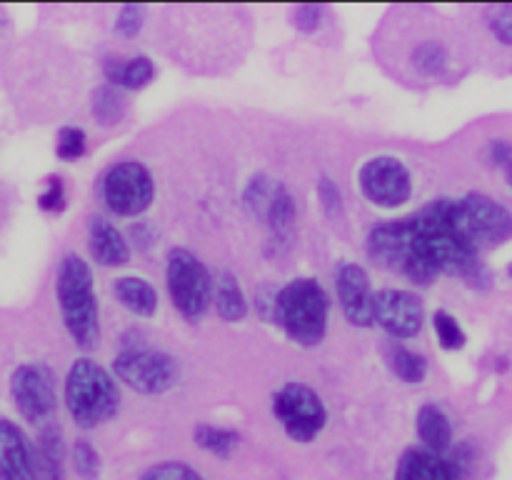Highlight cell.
Returning <instances> with one entry per match:
<instances>
[{"mask_svg":"<svg viewBox=\"0 0 512 480\" xmlns=\"http://www.w3.org/2000/svg\"><path fill=\"white\" fill-rule=\"evenodd\" d=\"M73 468L83 480H95L100 475V455L90 440H75Z\"/></svg>","mask_w":512,"mask_h":480,"instance_id":"32","label":"cell"},{"mask_svg":"<svg viewBox=\"0 0 512 480\" xmlns=\"http://www.w3.org/2000/svg\"><path fill=\"white\" fill-rule=\"evenodd\" d=\"M330 298L315 278H295L275 293L273 323L303 348L323 343L328 333Z\"/></svg>","mask_w":512,"mask_h":480,"instance_id":"4","label":"cell"},{"mask_svg":"<svg viewBox=\"0 0 512 480\" xmlns=\"http://www.w3.org/2000/svg\"><path fill=\"white\" fill-rule=\"evenodd\" d=\"M395 480H460V468L445 455L425 448H410L400 455Z\"/></svg>","mask_w":512,"mask_h":480,"instance_id":"17","label":"cell"},{"mask_svg":"<svg viewBox=\"0 0 512 480\" xmlns=\"http://www.w3.org/2000/svg\"><path fill=\"white\" fill-rule=\"evenodd\" d=\"M165 288L170 303L185 320L195 323L213 303L215 278L208 265L188 248H170L165 258Z\"/></svg>","mask_w":512,"mask_h":480,"instance_id":"5","label":"cell"},{"mask_svg":"<svg viewBox=\"0 0 512 480\" xmlns=\"http://www.w3.org/2000/svg\"><path fill=\"white\" fill-rule=\"evenodd\" d=\"M360 193L378 208H400L413 195V175L395 155H373L358 170Z\"/></svg>","mask_w":512,"mask_h":480,"instance_id":"10","label":"cell"},{"mask_svg":"<svg viewBox=\"0 0 512 480\" xmlns=\"http://www.w3.org/2000/svg\"><path fill=\"white\" fill-rule=\"evenodd\" d=\"M55 298L65 330L80 350H95L100 345V305L95 295L93 268L78 253L63 255L55 275Z\"/></svg>","mask_w":512,"mask_h":480,"instance_id":"2","label":"cell"},{"mask_svg":"<svg viewBox=\"0 0 512 480\" xmlns=\"http://www.w3.org/2000/svg\"><path fill=\"white\" fill-rule=\"evenodd\" d=\"M295 218H298V208H295L293 195H290V190L280 183L263 223L268 225L273 240H278V243H288L295 233Z\"/></svg>","mask_w":512,"mask_h":480,"instance_id":"24","label":"cell"},{"mask_svg":"<svg viewBox=\"0 0 512 480\" xmlns=\"http://www.w3.org/2000/svg\"><path fill=\"white\" fill-rule=\"evenodd\" d=\"M325 8L318 3H303L293 10V25L300 33H315L323 23Z\"/></svg>","mask_w":512,"mask_h":480,"instance_id":"36","label":"cell"},{"mask_svg":"<svg viewBox=\"0 0 512 480\" xmlns=\"http://www.w3.org/2000/svg\"><path fill=\"white\" fill-rule=\"evenodd\" d=\"M318 198L328 215H338L343 210V195H340V188L330 178H320Z\"/></svg>","mask_w":512,"mask_h":480,"instance_id":"37","label":"cell"},{"mask_svg":"<svg viewBox=\"0 0 512 480\" xmlns=\"http://www.w3.org/2000/svg\"><path fill=\"white\" fill-rule=\"evenodd\" d=\"M505 175H508V183H510V188H512V163L508 165V168H505Z\"/></svg>","mask_w":512,"mask_h":480,"instance_id":"39","label":"cell"},{"mask_svg":"<svg viewBox=\"0 0 512 480\" xmlns=\"http://www.w3.org/2000/svg\"><path fill=\"white\" fill-rule=\"evenodd\" d=\"M410 258L403 275L415 285H433L438 275H458L473 285L488 283L478 245L470 243L455 220V200H433L410 215Z\"/></svg>","mask_w":512,"mask_h":480,"instance_id":"1","label":"cell"},{"mask_svg":"<svg viewBox=\"0 0 512 480\" xmlns=\"http://www.w3.org/2000/svg\"><path fill=\"white\" fill-rule=\"evenodd\" d=\"M105 208L118 218H138L153 205L155 180L140 160H120L110 165L100 183Z\"/></svg>","mask_w":512,"mask_h":480,"instance_id":"8","label":"cell"},{"mask_svg":"<svg viewBox=\"0 0 512 480\" xmlns=\"http://www.w3.org/2000/svg\"><path fill=\"white\" fill-rule=\"evenodd\" d=\"M113 375L140 395H163L178 383L180 365L170 353L150 345H128L113 360Z\"/></svg>","mask_w":512,"mask_h":480,"instance_id":"6","label":"cell"},{"mask_svg":"<svg viewBox=\"0 0 512 480\" xmlns=\"http://www.w3.org/2000/svg\"><path fill=\"white\" fill-rule=\"evenodd\" d=\"M413 63L420 73L435 78V75H443L445 68H448V50H445V45L435 43V40H423L413 50Z\"/></svg>","mask_w":512,"mask_h":480,"instance_id":"29","label":"cell"},{"mask_svg":"<svg viewBox=\"0 0 512 480\" xmlns=\"http://www.w3.org/2000/svg\"><path fill=\"white\" fill-rule=\"evenodd\" d=\"M415 433L430 453L445 455L453 445V423H450L448 413L435 403L420 405L418 415H415Z\"/></svg>","mask_w":512,"mask_h":480,"instance_id":"19","label":"cell"},{"mask_svg":"<svg viewBox=\"0 0 512 480\" xmlns=\"http://www.w3.org/2000/svg\"><path fill=\"white\" fill-rule=\"evenodd\" d=\"M278 185H280L278 180L268 178V175H263V173L253 175V178H250V183L245 185L243 205L255 220H260V223H263L265 215H268V208H270V203H273V195H275V190H278Z\"/></svg>","mask_w":512,"mask_h":480,"instance_id":"27","label":"cell"},{"mask_svg":"<svg viewBox=\"0 0 512 480\" xmlns=\"http://www.w3.org/2000/svg\"><path fill=\"white\" fill-rule=\"evenodd\" d=\"M88 150V135L78 125H63L58 130V138H55V155L65 163H73L80 160Z\"/></svg>","mask_w":512,"mask_h":480,"instance_id":"30","label":"cell"},{"mask_svg":"<svg viewBox=\"0 0 512 480\" xmlns=\"http://www.w3.org/2000/svg\"><path fill=\"white\" fill-rule=\"evenodd\" d=\"M103 73L108 85L120 90H143L153 83L155 63L148 55H133V58H105Z\"/></svg>","mask_w":512,"mask_h":480,"instance_id":"20","label":"cell"},{"mask_svg":"<svg viewBox=\"0 0 512 480\" xmlns=\"http://www.w3.org/2000/svg\"><path fill=\"white\" fill-rule=\"evenodd\" d=\"M455 220L473 245H498L512 235V213L485 193H468L455 200Z\"/></svg>","mask_w":512,"mask_h":480,"instance_id":"11","label":"cell"},{"mask_svg":"<svg viewBox=\"0 0 512 480\" xmlns=\"http://www.w3.org/2000/svg\"><path fill=\"white\" fill-rule=\"evenodd\" d=\"M375 325L393 340H410L425 325V305L418 293L403 288H385L375 293Z\"/></svg>","mask_w":512,"mask_h":480,"instance_id":"12","label":"cell"},{"mask_svg":"<svg viewBox=\"0 0 512 480\" xmlns=\"http://www.w3.org/2000/svg\"><path fill=\"white\" fill-rule=\"evenodd\" d=\"M488 158H490V163L505 170L512 163V145L508 143V140H493L488 148Z\"/></svg>","mask_w":512,"mask_h":480,"instance_id":"38","label":"cell"},{"mask_svg":"<svg viewBox=\"0 0 512 480\" xmlns=\"http://www.w3.org/2000/svg\"><path fill=\"white\" fill-rule=\"evenodd\" d=\"M213 303H215V310H218V315L225 320V323H240V320L248 318V310H250L248 295H245L240 280L235 278L233 273H228V270L218 273V278H215Z\"/></svg>","mask_w":512,"mask_h":480,"instance_id":"22","label":"cell"},{"mask_svg":"<svg viewBox=\"0 0 512 480\" xmlns=\"http://www.w3.org/2000/svg\"><path fill=\"white\" fill-rule=\"evenodd\" d=\"M508 275L512 278V263H510V268H508Z\"/></svg>","mask_w":512,"mask_h":480,"instance_id":"40","label":"cell"},{"mask_svg":"<svg viewBox=\"0 0 512 480\" xmlns=\"http://www.w3.org/2000/svg\"><path fill=\"white\" fill-rule=\"evenodd\" d=\"M35 470L40 480H63L65 473V443L63 433L55 423H43L33 445Z\"/></svg>","mask_w":512,"mask_h":480,"instance_id":"18","label":"cell"},{"mask_svg":"<svg viewBox=\"0 0 512 480\" xmlns=\"http://www.w3.org/2000/svg\"><path fill=\"white\" fill-rule=\"evenodd\" d=\"M63 403L78 428L90 430L108 423L120 410L118 380L110 370L83 355L75 358L65 373Z\"/></svg>","mask_w":512,"mask_h":480,"instance_id":"3","label":"cell"},{"mask_svg":"<svg viewBox=\"0 0 512 480\" xmlns=\"http://www.w3.org/2000/svg\"><path fill=\"white\" fill-rule=\"evenodd\" d=\"M10 398L25 423L43 425L58 405L55 373L40 360L20 363L10 375Z\"/></svg>","mask_w":512,"mask_h":480,"instance_id":"9","label":"cell"},{"mask_svg":"<svg viewBox=\"0 0 512 480\" xmlns=\"http://www.w3.org/2000/svg\"><path fill=\"white\" fill-rule=\"evenodd\" d=\"M68 205V195H65V183L58 175H50L45 180V190L38 195V208L45 213H63Z\"/></svg>","mask_w":512,"mask_h":480,"instance_id":"35","label":"cell"},{"mask_svg":"<svg viewBox=\"0 0 512 480\" xmlns=\"http://www.w3.org/2000/svg\"><path fill=\"white\" fill-rule=\"evenodd\" d=\"M145 20H148V10L140 3H125L118 10V18H115V33L123 35V38H138L145 28Z\"/></svg>","mask_w":512,"mask_h":480,"instance_id":"31","label":"cell"},{"mask_svg":"<svg viewBox=\"0 0 512 480\" xmlns=\"http://www.w3.org/2000/svg\"><path fill=\"white\" fill-rule=\"evenodd\" d=\"M88 250L90 258L103 268H123L130 263V243L120 233L118 225L100 215L90 218L88 223Z\"/></svg>","mask_w":512,"mask_h":480,"instance_id":"16","label":"cell"},{"mask_svg":"<svg viewBox=\"0 0 512 480\" xmlns=\"http://www.w3.org/2000/svg\"><path fill=\"white\" fill-rule=\"evenodd\" d=\"M385 360H388V368L393 370L395 378H400L403 383L408 385H420L425 380V375H428V358H425L423 353H418V350H410L408 345L398 343V340H393V343L385 345Z\"/></svg>","mask_w":512,"mask_h":480,"instance_id":"23","label":"cell"},{"mask_svg":"<svg viewBox=\"0 0 512 480\" xmlns=\"http://www.w3.org/2000/svg\"><path fill=\"white\" fill-rule=\"evenodd\" d=\"M433 330H435V338H438L440 348L443 350L455 353V350H463L465 345H468V333H465V328L460 325V320L455 318L450 310H443V308L435 310Z\"/></svg>","mask_w":512,"mask_h":480,"instance_id":"28","label":"cell"},{"mask_svg":"<svg viewBox=\"0 0 512 480\" xmlns=\"http://www.w3.org/2000/svg\"><path fill=\"white\" fill-rule=\"evenodd\" d=\"M488 28L500 45L512 48V3L493 5L488 10Z\"/></svg>","mask_w":512,"mask_h":480,"instance_id":"34","label":"cell"},{"mask_svg":"<svg viewBox=\"0 0 512 480\" xmlns=\"http://www.w3.org/2000/svg\"><path fill=\"white\" fill-rule=\"evenodd\" d=\"M0 480H40L33 443L8 418H0Z\"/></svg>","mask_w":512,"mask_h":480,"instance_id":"15","label":"cell"},{"mask_svg":"<svg viewBox=\"0 0 512 480\" xmlns=\"http://www.w3.org/2000/svg\"><path fill=\"white\" fill-rule=\"evenodd\" d=\"M125 110H128V103H125L123 90L115 88V85H100V88L93 90V98H90V113L105 128H113L120 120L125 118Z\"/></svg>","mask_w":512,"mask_h":480,"instance_id":"25","label":"cell"},{"mask_svg":"<svg viewBox=\"0 0 512 480\" xmlns=\"http://www.w3.org/2000/svg\"><path fill=\"white\" fill-rule=\"evenodd\" d=\"M193 438L198 448H203L205 453L210 455H218V458H230L233 450L240 445L238 430H230L213 423H200L198 428L193 430Z\"/></svg>","mask_w":512,"mask_h":480,"instance_id":"26","label":"cell"},{"mask_svg":"<svg viewBox=\"0 0 512 480\" xmlns=\"http://www.w3.org/2000/svg\"><path fill=\"white\" fill-rule=\"evenodd\" d=\"M113 295L128 313L138 315V318H153L158 313V290L140 275H123V278L113 280Z\"/></svg>","mask_w":512,"mask_h":480,"instance_id":"21","label":"cell"},{"mask_svg":"<svg viewBox=\"0 0 512 480\" xmlns=\"http://www.w3.org/2000/svg\"><path fill=\"white\" fill-rule=\"evenodd\" d=\"M410 218L383 220L368 233V258L375 265L403 275L405 263L410 258Z\"/></svg>","mask_w":512,"mask_h":480,"instance_id":"14","label":"cell"},{"mask_svg":"<svg viewBox=\"0 0 512 480\" xmlns=\"http://www.w3.org/2000/svg\"><path fill=\"white\" fill-rule=\"evenodd\" d=\"M143 480H205V478L198 473V470L190 468L188 463H180V460H165V463H158L150 470H145Z\"/></svg>","mask_w":512,"mask_h":480,"instance_id":"33","label":"cell"},{"mask_svg":"<svg viewBox=\"0 0 512 480\" xmlns=\"http://www.w3.org/2000/svg\"><path fill=\"white\" fill-rule=\"evenodd\" d=\"M273 415L295 443H313L328 425V408L318 390L290 380L273 393Z\"/></svg>","mask_w":512,"mask_h":480,"instance_id":"7","label":"cell"},{"mask_svg":"<svg viewBox=\"0 0 512 480\" xmlns=\"http://www.w3.org/2000/svg\"><path fill=\"white\" fill-rule=\"evenodd\" d=\"M335 293L345 320L355 328H373L375 325V290L370 275L363 265L345 263L335 270Z\"/></svg>","mask_w":512,"mask_h":480,"instance_id":"13","label":"cell"}]
</instances>
